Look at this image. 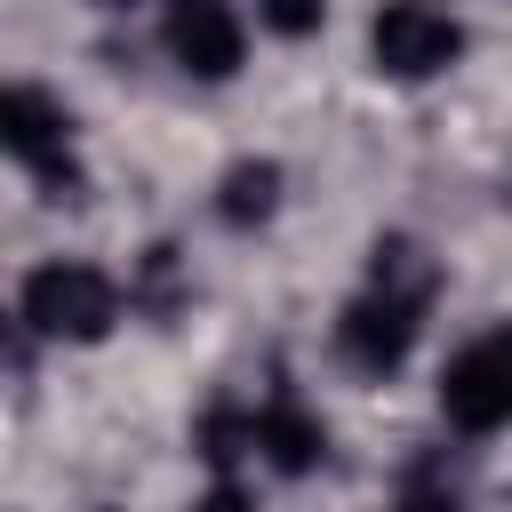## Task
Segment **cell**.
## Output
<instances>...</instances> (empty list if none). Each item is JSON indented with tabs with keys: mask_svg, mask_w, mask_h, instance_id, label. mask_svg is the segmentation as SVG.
<instances>
[{
	"mask_svg": "<svg viewBox=\"0 0 512 512\" xmlns=\"http://www.w3.org/2000/svg\"><path fill=\"white\" fill-rule=\"evenodd\" d=\"M0 152L24 168V176H40L48 192H72L80 184V160H72V112L56 104V96H40V88H0Z\"/></svg>",
	"mask_w": 512,
	"mask_h": 512,
	"instance_id": "5",
	"label": "cell"
},
{
	"mask_svg": "<svg viewBox=\"0 0 512 512\" xmlns=\"http://www.w3.org/2000/svg\"><path fill=\"white\" fill-rule=\"evenodd\" d=\"M16 320L48 344H104L120 328V288L104 264H80V256H48L24 272L16 288Z\"/></svg>",
	"mask_w": 512,
	"mask_h": 512,
	"instance_id": "1",
	"label": "cell"
},
{
	"mask_svg": "<svg viewBox=\"0 0 512 512\" xmlns=\"http://www.w3.org/2000/svg\"><path fill=\"white\" fill-rule=\"evenodd\" d=\"M440 416L456 432H504L512 424V320L480 328L472 344L448 352V368H440Z\"/></svg>",
	"mask_w": 512,
	"mask_h": 512,
	"instance_id": "3",
	"label": "cell"
},
{
	"mask_svg": "<svg viewBox=\"0 0 512 512\" xmlns=\"http://www.w3.org/2000/svg\"><path fill=\"white\" fill-rule=\"evenodd\" d=\"M424 312H432V288H400V280H368L344 320H336V352L360 368V376H392L416 336H424Z\"/></svg>",
	"mask_w": 512,
	"mask_h": 512,
	"instance_id": "2",
	"label": "cell"
},
{
	"mask_svg": "<svg viewBox=\"0 0 512 512\" xmlns=\"http://www.w3.org/2000/svg\"><path fill=\"white\" fill-rule=\"evenodd\" d=\"M192 512H248V496H240V488H216V496H208V504H192Z\"/></svg>",
	"mask_w": 512,
	"mask_h": 512,
	"instance_id": "10",
	"label": "cell"
},
{
	"mask_svg": "<svg viewBox=\"0 0 512 512\" xmlns=\"http://www.w3.org/2000/svg\"><path fill=\"white\" fill-rule=\"evenodd\" d=\"M280 160H232L224 168V184H216V216L232 224V232H256V224H272V208H280Z\"/></svg>",
	"mask_w": 512,
	"mask_h": 512,
	"instance_id": "8",
	"label": "cell"
},
{
	"mask_svg": "<svg viewBox=\"0 0 512 512\" xmlns=\"http://www.w3.org/2000/svg\"><path fill=\"white\" fill-rule=\"evenodd\" d=\"M160 48L184 80H232L248 56V32L232 16V0H168L160 16Z\"/></svg>",
	"mask_w": 512,
	"mask_h": 512,
	"instance_id": "6",
	"label": "cell"
},
{
	"mask_svg": "<svg viewBox=\"0 0 512 512\" xmlns=\"http://www.w3.org/2000/svg\"><path fill=\"white\" fill-rule=\"evenodd\" d=\"M368 56L384 80H440L464 56V24L432 0H384L368 24Z\"/></svg>",
	"mask_w": 512,
	"mask_h": 512,
	"instance_id": "4",
	"label": "cell"
},
{
	"mask_svg": "<svg viewBox=\"0 0 512 512\" xmlns=\"http://www.w3.org/2000/svg\"><path fill=\"white\" fill-rule=\"evenodd\" d=\"M88 8H136V0H88Z\"/></svg>",
	"mask_w": 512,
	"mask_h": 512,
	"instance_id": "12",
	"label": "cell"
},
{
	"mask_svg": "<svg viewBox=\"0 0 512 512\" xmlns=\"http://www.w3.org/2000/svg\"><path fill=\"white\" fill-rule=\"evenodd\" d=\"M256 24L280 32V40H312L328 24V0H256Z\"/></svg>",
	"mask_w": 512,
	"mask_h": 512,
	"instance_id": "9",
	"label": "cell"
},
{
	"mask_svg": "<svg viewBox=\"0 0 512 512\" xmlns=\"http://www.w3.org/2000/svg\"><path fill=\"white\" fill-rule=\"evenodd\" d=\"M256 416V456L280 472V480H304L320 456H328V424L296 400V392H272L264 408H248Z\"/></svg>",
	"mask_w": 512,
	"mask_h": 512,
	"instance_id": "7",
	"label": "cell"
},
{
	"mask_svg": "<svg viewBox=\"0 0 512 512\" xmlns=\"http://www.w3.org/2000/svg\"><path fill=\"white\" fill-rule=\"evenodd\" d=\"M400 512H456V504H448V496H408Z\"/></svg>",
	"mask_w": 512,
	"mask_h": 512,
	"instance_id": "11",
	"label": "cell"
}]
</instances>
